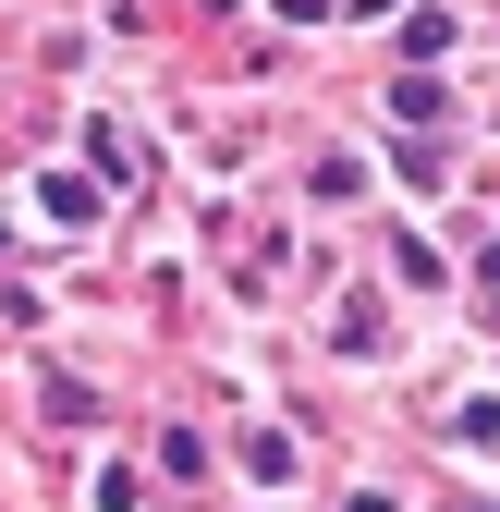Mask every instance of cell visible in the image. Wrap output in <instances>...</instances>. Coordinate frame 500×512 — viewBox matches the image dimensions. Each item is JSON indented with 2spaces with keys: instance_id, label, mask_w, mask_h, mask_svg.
<instances>
[{
  "instance_id": "8992f818",
  "label": "cell",
  "mask_w": 500,
  "mask_h": 512,
  "mask_svg": "<svg viewBox=\"0 0 500 512\" xmlns=\"http://www.w3.org/2000/svg\"><path fill=\"white\" fill-rule=\"evenodd\" d=\"M342 512H391V488H354V500H342Z\"/></svg>"
},
{
  "instance_id": "7a4b0ae2",
  "label": "cell",
  "mask_w": 500,
  "mask_h": 512,
  "mask_svg": "<svg viewBox=\"0 0 500 512\" xmlns=\"http://www.w3.org/2000/svg\"><path fill=\"white\" fill-rule=\"evenodd\" d=\"M391 342V305L379 293H342V354H379Z\"/></svg>"
},
{
  "instance_id": "277c9868",
  "label": "cell",
  "mask_w": 500,
  "mask_h": 512,
  "mask_svg": "<svg viewBox=\"0 0 500 512\" xmlns=\"http://www.w3.org/2000/svg\"><path fill=\"white\" fill-rule=\"evenodd\" d=\"M440 49H452V13H415V25H403V61H415V74H427Z\"/></svg>"
},
{
  "instance_id": "6da1fadb",
  "label": "cell",
  "mask_w": 500,
  "mask_h": 512,
  "mask_svg": "<svg viewBox=\"0 0 500 512\" xmlns=\"http://www.w3.org/2000/svg\"><path fill=\"white\" fill-rule=\"evenodd\" d=\"M37 208H49L61 232H86V220H98V183H74V171H49V183H37Z\"/></svg>"
},
{
  "instance_id": "5b68a950",
  "label": "cell",
  "mask_w": 500,
  "mask_h": 512,
  "mask_svg": "<svg viewBox=\"0 0 500 512\" xmlns=\"http://www.w3.org/2000/svg\"><path fill=\"white\" fill-rule=\"evenodd\" d=\"M452 439H500V391H476V403L452 415Z\"/></svg>"
},
{
  "instance_id": "3957f363",
  "label": "cell",
  "mask_w": 500,
  "mask_h": 512,
  "mask_svg": "<svg viewBox=\"0 0 500 512\" xmlns=\"http://www.w3.org/2000/svg\"><path fill=\"white\" fill-rule=\"evenodd\" d=\"M244 464H257V476H269V488H281V476H293V464H305V452H293V439H281V427H257V439H244Z\"/></svg>"
}]
</instances>
